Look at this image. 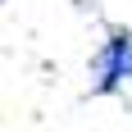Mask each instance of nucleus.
<instances>
[{
  "mask_svg": "<svg viewBox=\"0 0 132 132\" xmlns=\"http://www.w3.org/2000/svg\"><path fill=\"white\" fill-rule=\"evenodd\" d=\"M132 82V32H109L91 55V91L109 96Z\"/></svg>",
  "mask_w": 132,
  "mask_h": 132,
  "instance_id": "1",
  "label": "nucleus"
}]
</instances>
